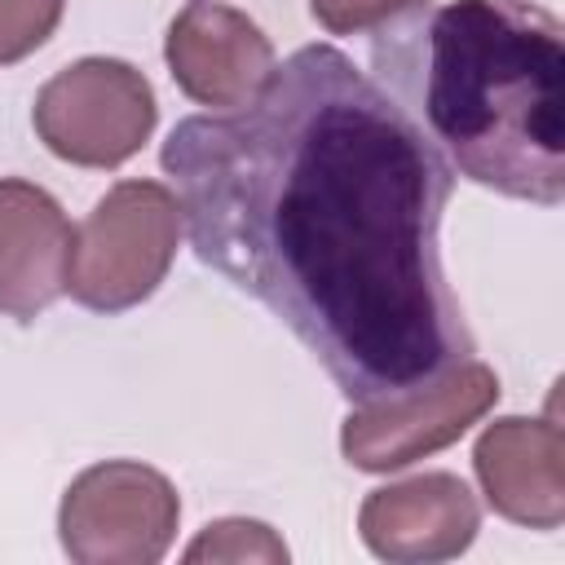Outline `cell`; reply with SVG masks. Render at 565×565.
<instances>
[{"label":"cell","mask_w":565,"mask_h":565,"mask_svg":"<svg viewBox=\"0 0 565 565\" xmlns=\"http://www.w3.org/2000/svg\"><path fill=\"white\" fill-rule=\"evenodd\" d=\"M75 230L62 203L22 177H0V313L35 322L62 291Z\"/></svg>","instance_id":"cell-10"},{"label":"cell","mask_w":565,"mask_h":565,"mask_svg":"<svg viewBox=\"0 0 565 565\" xmlns=\"http://www.w3.org/2000/svg\"><path fill=\"white\" fill-rule=\"evenodd\" d=\"M194 256L265 305L353 406L415 393L477 353L441 265L455 168L335 44L282 57L163 150Z\"/></svg>","instance_id":"cell-1"},{"label":"cell","mask_w":565,"mask_h":565,"mask_svg":"<svg viewBox=\"0 0 565 565\" xmlns=\"http://www.w3.org/2000/svg\"><path fill=\"white\" fill-rule=\"evenodd\" d=\"M375 66L446 163L521 203L565 199V26L530 0H450L375 31Z\"/></svg>","instance_id":"cell-2"},{"label":"cell","mask_w":565,"mask_h":565,"mask_svg":"<svg viewBox=\"0 0 565 565\" xmlns=\"http://www.w3.org/2000/svg\"><path fill=\"white\" fill-rule=\"evenodd\" d=\"M499 375L468 358L441 380L393 402L353 406L340 424V455L358 472H397L481 424L499 402Z\"/></svg>","instance_id":"cell-6"},{"label":"cell","mask_w":565,"mask_h":565,"mask_svg":"<svg viewBox=\"0 0 565 565\" xmlns=\"http://www.w3.org/2000/svg\"><path fill=\"white\" fill-rule=\"evenodd\" d=\"M181 203L159 181H115L71 243L66 296L93 313H124L159 291L181 243Z\"/></svg>","instance_id":"cell-3"},{"label":"cell","mask_w":565,"mask_h":565,"mask_svg":"<svg viewBox=\"0 0 565 565\" xmlns=\"http://www.w3.org/2000/svg\"><path fill=\"white\" fill-rule=\"evenodd\" d=\"M163 62L177 88L216 115L247 106L278 66L269 35L225 0H185L168 22Z\"/></svg>","instance_id":"cell-7"},{"label":"cell","mask_w":565,"mask_h":565,"mask_svg":"<svg viewBox=\"0 0 565 565\" xmlns=\"http://www.w3.org/2000/svg\"><path fill=\"white\" fill-rule=\"evenodd\" d=\"M481 530V503L455 472H419L380 486L358 508V534L380 561H455Z\"/></svg>","instance_id":"cell-8"},{"label":"cell","mask_w":565,"mask_h":565,"mask_svg":"<svg viewBox=\"0 0 565 565\" xmlns=\"http://www.w3.org/2000/svg\"><path fill=\"white\" fill-rule=\"evenodd\" d=\"M181 521L177 486L141 459L84 468L57 503V539L75 565H154Z\"/></svg>","instance_id":"cell-5"},{"label":"cell","mask_w":565,"mask_h":565,"mask_svg":"<svg viewBox=\"0 0 565 565\" xmlns=\"http://www.w3.org/2000/svg\"><path fill=\"white\" fill-rule=\"evenodd\" d=\"M150 79L124 57H79L35 93V137L75 168H119L154 132Z\"/></svg>","instance_id":"cell-4"},{"label":"cell","mask_w":565,"mask_h":565,"mask_svg":"<svg viewBox=\"0 0 565 565\" xmlns=\"http://www.w3.org/2000/svg\"><path fill=\"white\" fill-rule=\"evenodd\" d=\"M415 9H424V0H309L313 22L331 35H366Z\"/></svg>","instance_id":"cell-13"},{"label":"cell","mask_w":565,"mask_h":565,"mask_svg":"<svg viewBox=\"0 0 565 565\" xmlns=\"http://www.w3.org/2000/svg\"><path fill=\"white\" fill-rule=\"evenodd\" d=\"M185 561L190 565H199V561H265V565H282L287 561V543L265 521L221 516V521H207L199 530V539L185 547Z\"/></svg>","instance_id":"cell-11"},{"label":"cell","mask_w":565,"mask_h":565,"mask_svg":"<svg viewBox=\"0 0 565 565\" xmlns=\"http://www.w3.org/2000/svg\"><path fill=\"white\" fill-rule=\"evenodd\" d=\"M472 468L486 503L525 530H556L565 521V437L561 424L503 415L481 428Z\"/></svg>","instance_id":"cell-9"},{"label":"cell","mask_w":565,"mask_h":565,"mask_svg":"<svg viewBox=\"0 0 565 565\" xmlns=\"http://www.w3.org/2000/svg\"><path fill=\"white\" fill-rule=\"evenodd\" d=\"M66 0H0V66L31 57L62 22Z\"/></svg>","instance_id":"cell-12"}]
</instances>
